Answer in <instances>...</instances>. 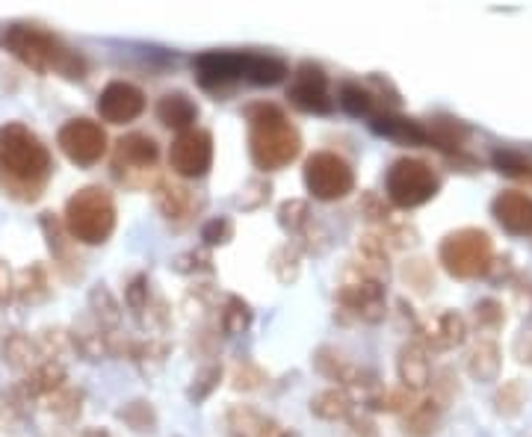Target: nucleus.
<instances>
[{"mask_svg":"<svg viewBox=\"0 0 532 437\" xmlns=\"http://www.w3.org/2000/svg\"><path fill=\"white\" fill-rule=\"evenodd\" d=\"M54 172L48 145L21 122L0 127V181L21 201H36Z\"/></svg>","mask_w":532,"mask_h":437,"instance_id":"obj_1","label":"nucleus"},{"mask_svg":"<svg viewBox=\"0 0 532 437\" xmlns=\"http://www.w3.org/2000/svg\"><path fill=\"white\" fill-rule=\"evenodd\" d=\"M249 157L261 172H278L302 154V136L278 104L258 101L246 107Z\"/></svg>","mask_w":532,"mask_h":437,"instance_id":"obj_2","label":"nucleus"},{"mask_svg":"<svg viewBox=\"0 0 532 437\" xmlns=\"http://www.w3.org/2000/svg\"><path fill=\"white\" fill-rule=\"evenodd\" d=\"M6 51L39 74H63L66 80H83L86 77V60L63 45L54 33L36 27V24H12L3 36Z\"/></svg>","mask_w":532,"mask_h":437,"instance_id":"obj_3","label":"nucleus"},{"mask_svg":"<svg viewBox=\"0 0 532 437\" xmlns=\"http://www.w3.org/2000/svg\"><path fill=\"white\" fill-rule=\"evenodd\" d=\"M116 198L104 187L77 189L66 201L63 225L68 237L83 246H101L113 237L116 231Z\"/></svg>","mask_w":532,"mask_h":437,"instance_id":"obj_4","label":"nucleus"},{"mask_svg":"<svg viewBox=\"0 0 532 437\" xmlns=\"http://www.w3.org/2000/svg\"><path fill=\"white\" fill-rule=\"evenodd\" d=\"M438 263L450 278L473 281L494 266V243L482 228L450 231L438 246Z\"/></svg>","mask_w":532,"mask_h":437,"instance_id":"obj_5","label":"nucleus"},{"mask_svg":"<svg viewBox=\"0 0 532 437\" xmlns=\"http://www.w3.org/2000/svg\"><path fill=\"white\" fill-rule=\"evenodd\" d=\"M441 189V178L435 175V169L417 157H399L391 163L388 175H385V192L391 207L399 210H414L429 204Z\"/></svg>","mask_w":532,"mask_h":437,"instance_id":"obj_6","label":"nucleus"},{"mask_svg":"<svg viewBox=\"0 0 532 437\" xmlns=\"http://www.w3.org/2000/svg\"><path fill=\"white\" fill-rule=\"evenodd\" d=\"M302 178H305L311 198L326 201V204L346 198L355 189V169L349 166L346 157H340L334 151H314L305 160Z\"/></svg>","mask_w":532,"mask_h":437,"instance_id":"obj_7","label":"nucleus"},{"mask_svg":"<svg viewBox=\"0 0 532 437\" xmlns=\"http://www.w3.org/2000/svg\"><path fill=\"white\" fill-rule=\"evenodd\" d=\"M287 101H290V107H296L299 113H308V116L334 113L337 101H334L329 74L323 71V65H296V71L290 74V83H287Z\"/></svg>","mask_w":532,"mask_h":437,"instance_id":"obj_8","label":"nucleus"},{"mask_svg":"<svg viewBox=\"0 0 532 437\" xmlns=\"http://www.w3.org/2000/svg\"><path fill=\"white\" fill-rule=\"evenodd\" d=\"M337 308H340V316H346V319L376 325L388 313L385 284L346 272V278H343V284L337 290Z\"/></svg>","mask_w":532,"mask_h":437,"instance_id":"obj_9","label":"nucleus"},{"mask_svg":"<svg viewBox=\"0 0 532 437\" xmlns=\"http://www.w3.org/2000/svg\"><path fill=\"white\" fill-rule=\"evenodd\" d=\"M213 166V136L201 127L184 130L169 145V169L184 181H199Z\"/></svg>","mask_w":532,"mask_h":437,"instance_id":"obj_10","label":"nucleus"},{"mask_svg":"<svg viewBox=\"0 0 532 437\" xmlns=\"http://www.w3.org/2000/svg\"><path fill=\"white\" fill-rule=\"evenodd\" d=\"M57 145L74 166H95L107 154V130L92 119H71L60 127Z\"/></svg>","mask_w":532,"mask_h":437,"instance_id":"obj_11","label":"nucleus"},{"mask_svg":"<svg viewBox=\"0 0 532 437\" xmlns=\"http://www.w3.org/2000/svg\"><path fill=\"white\" fill-rule=\"evenodd\" d=\"M145 113V92L128 80H110L98 95V116L107 125H131Z\"/></svg>","mask_w":532,"mask_h":437,"instance_id":"obj_12","label":"nucleus"},{"mask_svg":"<svg viewBox=\"0 0 532 437\" xmlns=\"http://www.w3.org/2000/svg\"><path fill=\"white\" fill-rule=\"evenodd\" d=\"M196 80L207 92H222L243 80L246 74V51H207L196 57Z\"/></svg>","mask_w":532,"mask_h":437,"instance_id":"obj_13","label":"nucleus"},{"mask_svg":"<svg viewBox=\"0 0 532 437\" xmlns=\"http://www.w3.org/2000/svg\"><path fill=\"white\" fill-rule=\"evenodd\" d=\"M314 367L317 373L326 375L329 381H337L343 390L352 387V390H373L379 387V375L370 367H361V364H352L343 352H337L334 346H320L314 352Z\"/></svg>","mask_w":532,"mask_h":437,"instance_id":"obj_14","label":"nucleus"},{"mask_svg":"<svg viewBox=\"0 0 532 437\" xmlns=\"http://www.w3.org/2000/svg\"><path fill=\"white\" fill-rule=\"evenodd\" d=\"M467 340V319L459 311H444L423 319L417 325V343L423 349H438V352H447V349H456Z\"/></svg>","mask_w":532,"mask_h":437,"instance_id":"obj_15","label":"nucleus"},{"mask_svg":"<svg viewBox=\"0 0 532 437\" xmlns=\"http://www.w3.org/2000/svg\"><path fill=\"white\" fill-rule=\"evenodd\" d=\"M151 192H154V204L163 213V219H169L175 225H187L201 207L196 192L184 187V184H178V181H172V178H157V184H154Z\"/></svg>","mask_w":532,"mask_h":437,"instance_id":"obj_16","label":"nucleus"},{"mask_svg":"<svg viewBox=\"0 0 532 437\" xmlns=\"http://www.w3.org/2000/svg\"><path fill=\"white\" fill-rule=\"evenodd\" d=\"M491 213L500 222L503 231L515 237H530L532 234V198L527 192L506 189L491 201Z\"/></svg>","mask_w":532,"mask_h":437,"instance_id":"obj_17","label":"nucleus"},{"mask_svg":"<svg viewBox=\"0 0 532 437\" xmlns=\"http://www.w3.org/2000/svg\"><path fill=\"white\" fill-rule=\"evenodd\" d=\"M160 157V145L154 136L148 133H128L116 142V157H113V169L116 175L122 172H148L154 169Z\"/></svg>","mask_w":532,"mask_h":437,"instance_id":"obj_18","label":"nucleus"},{"mask_svg":"<svg viewBox=\"0 0 532 437\" xmlns=\"http://www.w3.org/2000/svg\"><path fill=\"white\" fill-rule=\"evenodd\" d=\"M370 127H373V133L394 139L399 145H426V125L402 116L397 110H382L379 116L370 119Z\"/></svg>","mask_w":532,"mask_h":437,"instance_id":"obj_19","label":"nucleus"},{"mask_svg":"<svg viewBox=\"0 0 532 437\" xmlns=\"http://www.w3.org/2000/svg\"><path fill=\"white\" fill-rule=\"evenodd\" d=\"M337 101H340V107H343L349 116H355V119H373V116H379L382 110H388L385 101L379 98V92H376L370 83H361V80H346V83H340Z\"/></svg>","mask_w":532,"mask_h":437,"instance_id":"obj_20","label":"nucleus"},{"mask_svg":"<svg viewBox=\"0 0 532 437\" xmlns=\"http://www.w3.org/2000/svg\"><path fill=\"white\" fill-rule=\"evenodd\" d=\"M397 373H399V384L408 387V390H423L429 387L432 381V364H429V352L414 340V343H405L399 349L397 355Z\"/></svg>","mask_w":532,"mask_h":437,"instance_id":"obj_21","label":"nucleus"},{"mask_svg":"<svg viewBox=\"0 0 532 437\" xmlns=\"http://www.w3.org/2000/svg\"><path fill=\"white\" fill-rule=\"evenodd\" d=\"M157 119L160 125L169 127V130H193L196 127V119H199V107L190 95L184 92H166L160 101H157Z\"/></svg>","mask_w":532,"mask_h":437,"instance_id":"obj_22","label":"nucleus"},{"mask_svg":"<svg viewBox=\"0 0 532 437\" xmlns=\"http://www.w3.org/2000/svg\"><path fill=\"white\" fill-rule=\"evenodd\" d=\"M444 414L441 396H423L402 414V429L408 437H432Z\"/></svg>","mask_w":532,"mask_h":437,"instance_id":"obj_23","label":"nucleus"},{"mask_svg":"<svg viewBox=\"0 0 532 437\" xmlns=\"http://www.w3.org/2000/svg\"><path fill=\"white\" fill-rule=\"evenodd\" d=\"M0 355H3V361H6L12 370H27V373H30L33 367H39L42 361H48V358L42 355L39 343L30 340V337L21 334V331H9V334L3 337Z\"/></svg>","mask_w":532,"mask_h":437,"instance_id":"obj_24","label":"nucleus"},{"mask_svg":"<svg viewBox=\"0 0 532 437\" xmlns=\"http://www.w3.org/2000/svg\"><path fill=\"white\" fill-rule=\"evenodd\" d=\"M24 390L27 399H36V396H51L57 393L60 387H66V367L60 361H42L39 367H33L30 373L24 375V381L18 384Z\"/></svg>","mask_w":532,"mask_h":437,"instance_id":"obj_25","label":"nucleus"},{"mask_svg":"<svg viewBox=\"0 0 532 437\" xmlns=\"http://www.w3.org/2000/svg\"><path fill=\"white\" fill-rule=\"evenodd\" d=\"M503 367V355H500V346L494 340H479L470 346L467 352V373L473 381H482V384H491L497 381Z\"/></svg>","mask_w":532,"mask_h":437,"instance_id":"obj_26","label":"nucleus"},{"mask_svg":"<svg viewBox=\"0 0 532 437\" xmlns=\"http://www.w3.org/2000/svg\"><path fill=\"white\" fill-rule=\"evenodd\" d=\"M311 414L317 420H326V423H337V420H349L355 414V402L349 396V390L343 387H329V390H320L317 396H311Z\"/></svg>","mask_w":532,"mask_h":437,"instance_id":"obj_27","label":"nucleus"},{"mask_svg":"<svg viewBox=\"0 0 532 437\" xmlns=\"http://www.w3.org/2000/svg\"><path fill=\"white\" fill-rule=\"evenodd\" d=\"M287 74H290V65L284 63L281 57L246 51V74H243L246 83H252V86H278Z\"/></svg>","mask_w":532,"mask_h":437,"instance_id":"obj_28","label":"nucleus"},{"mask_svg":"<svg viewBox=\"0 0 532 437\" xmlns=\"http://www.w3.org/2000/svg\"><path fill=\"white\" fill-rule=\"evenodd\" d=\"M467 136H470V127L459 119H450V116H438V119H432V125H426V145H432L444 154L459 151Z\"/></svg>","mask_w":532,"mask_h":437,"instance_id":"obj_29","label":"nucleus"},{"mask_svg":"<svg viewBox=\"0 0 532 437\" xmlns=\"http://www.w3.org/2000/svg\"><path fill=\"white\" fill-rule=\"evenodd\" d=\"M39 228H42V234H45V243H48V249L54 254V260H57V266L66 272L71 263H80V260H74V240L68 237L66 225H63V219L60 216H54V213H42V219H39Z\"/></svg>","mask_w":532,"mask_h":437,"instance_id":"obj_30","label":"nucleus"},{"mask_svg":"<svg viewBox=\"0 0 532 437\" xmlns=\"http://www.w3.org/2000/svg\"><path fill=\"white\" fill-rule=\"evenodd\" d=\"M15 296H18V302H24V305H39V302H45V299L51 296L48 272H45L42 263H33V266H27V269L18 275V281H15Z\"/></svg>","mask_w":532,"mask_h":437,"instance_id":"obj_31","label":"nucleus"},{"mask_svg":"<svg viewBox=\"0 0 532 437\" xmlns=\"http://www.w3.org/2000/svg\"><path fill=\"white\" fill-rule=\"evenodd\" d=\"M89 316H92L101 328H107V331H116L119 322H122V308H119L116 296H113L104 284H98V287L89 290Z\"/></svg>","mask_w":532,"mask_h":437,"instance_id":"obj_32","label":"nucleus"},{"mask_svg":"<svg viewBox=\"0 0 532 437\" xmlns=\"http://www.w3.org/2000/svg\"><path fill=\"white\" fill-rule=\"evenodd\" d=\"M255 322V311L246 299L240 296H228L225 305H222V313H219V325L228 337H237V334H246Z\"/></svg>","mask_w":532,"mask_h":437,"instance_id":"obj_33","label":"nucleus"},{"mask_svg":"<svg viewBox=\"0 0 532 437\" xmlns=\"http://www.w3.org/2000/svg\"><path fill=\"white\" fill-rule=\"evenodd\" d=\"M278 225L290 234V237H302L311 228V207L302 198H287L278 204Z\"/></svg>","mask_w":532,"mask_h":437,"instance_id":"obj_34","label":"nucleus"},{"mask_svg":"<svg viewBox=\"0 0 532 437\" xmlns=\"http://www.w3.org/2000/svg\"><path fill=\"white\" fill-rule=\"evenodd\" d=\"M491 163L500 175L518 178V181H532V157H527L518 148H497L491 154Z\"/></svg>","mask_w":532,"mask_h":437,"instance_id":"obj_35","label":"nucleus"},{"mask_svg":"<svg viewBox=\"0 0 532 437\" xmlns=\"http://www.w3.org/2000/svg\"><path fill=\"white\" fill-rule=\"evenodd\" d=\"M299 266H302V246L296 240L284 243L281 249H275L272 257H269V269L275 272V278L281 284H293L299 278Z\"/></svg>","mask_w":532,"mask_h":437,"instance_id":"obj_36","label":"nucleus"},{"mask_svg":"<svg viewBox=\"0 0 532 437\" xmlns=\"http://www.w3.org/2000/svg\"><path fill=\"white\" fill-rule=\"evenodd\" d=\"M116 417H119L131 432H136V435H148V432L157 429V414H154V408H151L148 399H133L125 408L116 411Z\"/></svg>","mask_w":532,"mask_h":437,"instance_id":"obj_37","label":"nucleus"},{"mask_svg":"<svg viewBox=\"0 0 532 437\" xmlns=\"http://www.w3.org/2000/svg\"><path fill=\"white\" fill-rule=\"evenodd\" d=\"M414 402H417V393L399 384V387H388V390L373 393L367 399V408L370 411H388V414H405Z\"/></svg>","mask_w":532,"mask_h":437,"instance_id":"obj_38","label":"nucleus"},{"mask_svg":"<svg viewBox=\"0 0 532 437\" xmlns=\"http://www.w3.org/2000/svg\"><path fill=\"white\" fill-rule=\"evenodd\" d=\"M48 411L54 417H60L63 423H74L80 417V411H83V390L71 387V384L60 387L57 393L48 396Z\"/></svg>","mask_w":532,"mask_h":437,"instance_id":"obj_39","label":"nucleus"},{"mask_svg":"<svg viewBox=\"0 0 532 437\" xmlns=\"http://www.w3.org/2000/svg\"><path fill=\"white\" fill-rule=\"evenodd\" d=\"M219 381H222V364H207V367H201L199 373L193 375V384H190V390H187V399H190L193 405H199V402H204V399L219 387Z\"/></svg>","mask_w":532,"mask_h":437,"instance_id":"obj_40","label":"nucleus"},{"mask_svg":"<svg viewBox=\"0 0 532 437\" xmlns=\"http://www.w3.org/2000/svg\"><path fill=\"white\" fill-rule=\"evenodd\" d=\"M27 402L30 399L24 396L21 387H9L6 393H0V417H3V423L21 426L27 420Z\"/></svg>","mask_w":532,"mask_h":437,"instance_id":"obj_41","label":"nucleus"},{"mask_svg":"<svg viewBox=\"0 0 532 437\" xmlns=\"http://www.w3.org/2000/svg\"><path fill=\"white\" fill-rule=\"evenodd\" d=\"M125 302H128V308L133 311L136 319H142L148 308H151V284H148V275H142V272H136L131 281H128V287H125Z\"/></svg>","mask_w":532,"mask_h":437,"instance_id":"obj_42","label":"nucleus"},{"mask_svg":"<svg viewBox=\"0 0 532 437\" xmlns=\"http://www.w3.org/2000/svg\"><path fill=\"white\" fill-rule=\"evenodd\" d=\"M524 402H527V393H524V384H521V381H506V384L497 390V396H494V408H497V414H503V417H515V414L524 408Z\"/></svg>","mask_w":532,"mask_h":437,"instance_id":"obj_43","label":"nucleus"},{"mask_svg":"<svg viewBox=\"0 0 532 437\" xmlns=\"http://www.w3.org/2000/svg\"><path fill=\"white\" fill-rule=\"evenodd\" d=\"M361 213H364L376 228L394 225V207H391V201L379 198L376 192H364V198H361Z\"/></svg>","mask_w":532,"mask_h":437,"instance_id":"obj_44","label":"nucleus"},{"mask_svg":"<svg viewBox=\"0 0 532 437\" xmlns=\"http://www.w3.org/2000/svg\"><path fill=\"white\" fill-rule=\"evenodd\" d=\"M201 240H204L207 249H216V246L231 243V240H234V222L225 219V216H213V219H207L204 228H201Z\"/></svg>","mask_w":532,"mask_h":437,"instance_id":"obj_45","label":"nucleus"},{"mask_svg":"<svg viewBox=\"0 0 532 437\" xmlns=\"http://www.w3.org/2000/svg\"><path fill=\"white\" fill-rule=\"evenodd\" d=\"M264 381L266 373L252 361H240L234 367V373H231V387L234 390H258V387H264Z\"/></svg>","mask_w":532,"mask_h":437,"instance_id":"obj_46","label":"nucleus"},{"mask_svg":"<svg viewBox=\"0 0 532 437\" xmlns=\"http://www.w3.org/2000/svg\"><path fill=\"white\" fill-rule=\"evenodd\" d=\"M269 195H272V184L264 181V178H252L246 187L240 189V195H237V207H243V210H255V207H261L269 201Z\"/></svg>","mask_w":532,"mask_h":437,"instance_id":"obj_47","label":"nucleus"},{"mask_svg":"<svg viewBox=\"0 0 532 437\" xmlns=\"http://www.w3.org/2000/svg\"><path fill=\"white\" fill-rule=\"evenodd\" d=\"M213 260H210V254L207 251H184V254H178L175 257V269L178 272H184V275H193V272H210L213 266H210Z\"/></svg>","mask_w":532,"mask_h":437,"instance_id":"obj_48","label":"nucleus"},{"mask_svg":"<svg viewBox=\"0 0 532 437\" xmlns=\"http://www.w3.org/2000/svg\"><path fill=\"white\" fill-rule=\"evenodd\" d=\"M503 319H506V313H503V305L497 299H482L476 305V322L482 328H497V325H503Z\"/></svg>","mask_w":532,"mask_h":437,"instance_id":"obj_49","label":"nucleus"},{"mask_svg":"<svg viewBox=\"0 0 532 437\" xmlns=\"http://www.w3.org/2000/svg\"><path fill=\"white\" fill-rule=\"evenodd\" d=\"M346 423H349V437H379L376 423L367 414H352Z\"/></svg>","mask_w":532,"mask_h":437,"instance_id":"obj_50","label":"nucleus"},{"mask_svg":"<svg viewBox=\"0 0 532 437\" xmlns=\"http://www.w3.org/2000/svg\"><path fill=\"white\" fill-rule=\"evenodd\" d=\"M255 437H299L293 429H287V426H281L278 420H272V417H266L264 426L258 429V435Z\"/></svg>","mask_w":532,"mask_h":437,"instance_id":"obj_51","label":"nucleus"},{"mask_svg":"<svg viewBox=\"0 0 532 437\" xmlns=\"http://www.w3.org/2000/svg\"><path fill=\"white\" fill-rule=\"evenodd\" d=\"M12 293H15V284H12V275H9V269L0 263V308L12 299Z\"/></svg>","mask_w":532,"mask_h":437,"instance_id":"obj_52","label":"nucleus"},{"mask_svg":"<svg viewBox=\"0 0 532 437\" xmlns=\"http://www.w3.org/2000/svg\"><path fill=\"white\" fill-rule=\"evenodd\" d=\"M80 437H113L107 429H86Z\"/></svg>","mask_w":532,"mask_h":437,"instance_id":"obj_53","label":"nucleus"},{"mask_svg":"<svg viewBox=\"0 0 532 437\" xmlns=\"http://www.w3.org/2000/svg\"><path fill=\"white\" fill-rule=\"evenodd\" d=\"M524 361H532V343H530V349L524 352Z\"/></svg>","mask_w":532,"mask_h":437,"instance_id":"obj_54","label":"nucleus"}]
</instances>
